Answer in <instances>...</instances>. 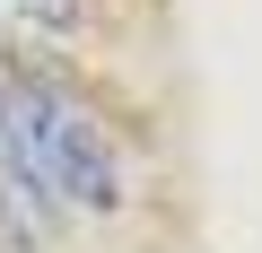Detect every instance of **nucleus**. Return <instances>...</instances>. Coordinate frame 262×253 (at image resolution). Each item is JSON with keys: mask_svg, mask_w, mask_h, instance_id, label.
<instances>
[{"mask_svg": "<svg viewBox=\"0 0 262 253\" xmlns=\"http://www.w3.org/2000/svg\"><path fill=\"white\" fill-rule=\"evenodd\" d=\"M0 192H27V201H70V210H122L131 175L114 131L70 105L61 87L9 79L0 70Z\"/></svg>", "mask_w": 262, "mask_h": 253, "instance_id": "nucleus-1", "label": "nucleus"}, {"mask_svg": "<svg viewBox=\"0 0 262 253\" xmlns=\"http://www.w3.org/2000/svg\"><path fill=\"white\" fill-rule=\"evenodd\" d=\"M79 18H88V0H0V27H18L35 44H70Z\"/></svg>", "mask_w": 262, "mask_h": 253, "instance_id": "nucleus-2", "label": "nucleus"}, {"mask_svg": "<svg viewBox=\"0 0 262 253\" xmlns=\"http://www.w3.org/2000/svg\"><path fill=\"white\" fill-rule=\"evenodd\" d=\"M0 253H35V201L0 192Z\"/></svg>", "mask_w": 262, "mask_h": 253, "instance_id": "nucleus-3", "label": "nucleus"}]
</instances>
